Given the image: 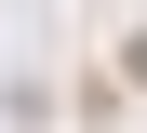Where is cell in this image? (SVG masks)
<instances>
[{
	"instance_id": "cell-1",
	"label": "cell",
	"mask_w": 147,
	"mask_h": 133,
	"mask_svg": "<svg viewBox=\"0 0 147 133\" xmlns=\"http://www.w3.org/2000/svg\"><path fill=\"white\" fill-rule=\"evenodd\" d=\"M120 80H134V93H147V40H134V53H120Z\"/></svg>"
}]
</instances>
